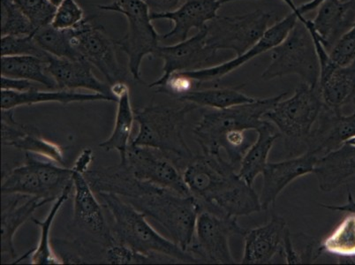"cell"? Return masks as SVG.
Masks as SVG:
<instances>
[{
    "label": "cell",
    "mask_w": 355,
    "mask_h": 265,
    "mask_svg": "<svg viewBox=\"0 0 355 265\" xmlns=\"http://www.w3.org/2000/svg\"><path fill=\"white\" fill-rule=\"evenodd\" d=\"M196 109L193 103L182 102L180 106L151 103L135 110L139 131L131 144L155 148L183 171L196 156L186 143L184 129L189 113Z\"/></svg>",
    "instance_id": "cell-1"
},
{
    "label": "cell",
    "mask_w": 355,
    "mask_h": 265,
    "mask_svg": "<svg viewBox=\"0 0 355 265\" xmlns=\"http://www.w3.org/2000/svg\"><path fill=\"white\" fill-rule=\"evenodd\" d=\"M111 213L115 240L132 250L151 257H160L179 264H202V262L179 245L157 232L139 212L121 196L110 193L96 194Z\"/></svg>",
    "instance_id": "cell-2"
},
{
    "label": "cell",
    "mask_w": 355,
    "mask_h": 265,
    "mask_svg": "<svg viewBox=\"0 0 355 265\" xmlns=\"http://www.w3.org/2000/svg\"><path fill=\"white\" fill-rule=\"evenodd\" d=\"M127 202L162 226L171 240L188 251L200 213L198 203L192 196L180 195L148 183L143 191Z\"/></svg>",
    "instance_id": "cell-3"
},
{
    "label": "cell",
    "mask_w": 355,
    "mask_h": 265,
    "mask_svg": "<svg viewBox=\"0 0 355 265\" xmlns=\"http://www.w3.org/2000/svg\"><path fill=\"white\" fill-rule=\"evenodd\" d=\"M319 87L300 83L290 99H283L270 110L263 119L272 122L285 138V147L292 157L306 151L313 128L324 108Z\"/></svg>",
    "instance_id": "cell-4"
},
{
    "label": "cell",
    "mask_w": 355,
    "mask_h": 265,
    "mask_svg": "<svg viewBox=\"0 0 355 265\" xmlns=\"http://www.w3.org/2000/svg\"><path fill=\"white\" fill-rule=\"evenodd\" d=\"M287 92L267 99H257L251 103L230 108L209 110L193 129V137L202 153L220 154L223 139L232 132L257 131L264 116Z\"/></svg>",
    "instance_id": "cell-5"
},
{
    "label": "cell",
    "mask_w": 355,
    "mask_h": 265,
    "mask_svg": "<svg viewBox=\"0 0 355 265\" xmlns=\"http://www.w3.org/2000/svg\"><path fill=\"white\" fill-rule=\"evenodd\" d=\"M305 22L298 20L285 40L270 51V62L261 74V79L270 80L296 74L302 83L318 86L320 61Z\"/></svg>",
    "instance_id": "cell-6"
},
{
    "label": "cell",
    "mask_w": 355,
    "mask_h": 265,
    "mask_svg": "<svg viewBox=\"0 0 355 265\" xmlns=\"http://www.w3.org/2000/svg\"><path fill=\"white\" fill-rule=\"evenodd\" d=\"M98 8L119 12L127 19V33L116 44L127 55L128 69L133 79L143 83L141 62L148 55L153 56L161 41V35L153 24L150 8L143 0H112L111 4L98 6Z\"/></svg>",
    "instance_id": "cell-7"
},
{
    "label": "cell",
    "mask_w": 355,
    "mask_h": 265,
    "mask_svg": "<svg viewBox=\"0 0 355 265\" xmlns=\"http://www.w3.org/2000/svg\"><path fill=\"white\" fill-rule=\"evenodd\" d=\"M247 230L239 225L237 218L200 212L195 236L188 251L202 264H236L229 241L232 236H244Z\"/></svg>",
    "instance_id": "cell-8"
},
{
    "label": "cell",
    "mask_w": 355,
    "mask_h": 265,
    "mask_svg": "<svg viewBox=\"0 0 355 265\" xmlns=\"http://www.w3.org/2000/svg\"><path fill=\"white\" fill-rule=\"evenodd\" d=\"M272 15L263 10L234 16H217L207 24V42L218 51L230 50L236 56L246 53L269 28Z\"/></svg>",
    "instance_id": "cell-9"
},
{
    "label": "cell",
    "mask_w": 355,
    "mask_h": 265,
    "mask_svg": "<svg viewBox=\"0 0 355 265\" xmlns=\"http://www.w3.org/2000/svg\"><path fill=\"white\" fill-rule=\"evenodd\" d=\"M71 43L83 60L102 73L110 85L124 82L125 72L119 65L115 43L101 26L85 18L71 28Z\"/></svg>",
    "instance_id": "cell-10"
},
{
    "label": "cell",
    "mask_w": 355,
    "mask_h": 265,
    "mask_svg": "<svg viewBox=\"0 0 355 265\" xmlns=\"http://www.w3.org/2000/svg\"><path fill=\"white\" fill-rule=\"evenodd\" d=\"M218 53L208 44L207 25L188 40L172 45H159L153 56L163 60V74L150 84V88H157L173 73L214 66Z\"/></svg>",
    "instance_id": "cell-11"
},
{
    "label": "cell",
    "mask_w": 355,
    "mask_h": 265,
    "mask_svg": "<svg viewBox=\"0 0 355 265\" xmlns=\"http://www.w3.org/2000/svg\"><path fill=\"white\" fill-rule=\"evenodd\" d=\"M138 179L182 196H191L182 171L153 148L129 145L125 163Z\"/></svg>",
    "instance_id": "cell-12"
},
{
    "label": "cell",
    "mask_w": 355,
    "mask_h": 265,
    "mask_svg": "<svg viewBox=\"0 0 355 265\" xmlns=\"http://www.w3.org/2000/svg\"><path fill=\"white\" fill-rule=\"evenodd\" d=\"M298 20L305 21L306 17L303 15L291 12L283 20L276 22L272 27L268 28L263 37L246 53L239 55L234 59L225 61V62L221 64L214 65V66L198 70L185 71L184 73L189 78L195 80L199 86L202 83L218 84L224 77L234 72V70L240 69L248 61H250L259 56V55L267 53V51H272L274 47L277 46L285 40Z\"/></svg>",
    "instance_id": "cell-13"
},
{
    "label": "cell",
    "mask_w": 355,
    "mask_h": 265,
    "mask_svg": "<svg viewBox=\"0 0 355 265\" xmlns=\"http://www.w3.org/2000/svg\"><path fill=\"white\" fill-rule=\"evenodd\" d=\"M73 187L74 224L104 248L114 243L116 240L105 221L101 205L83 174L73 172Z\"/></svg>",
    "instance_id": "cell-14"
},
{
    "label": "cell",
    "mask_w": 355,
    "mask_h": 265,
    "mask_svg": "<svg viewBox=\"0 0 355 265\" xmlns=\"http://www.w3.org/2000/svg\"><path fill=\"white\" fill-rule=\"evenodd\" d=\"M355 137V112L345 115L341 109L324 105L306 144V151L318 158L332 153Z\"/></svg>",
    "instance_id": "cell-15"
},
{
    "label": "cell",
    "mask_w": 355,
    "mask_h": 265,
    "mask_svg": "<svg viewBox=\"0 0 355 265\" xmlns=\"http://www.w3.org/2000/svg\"><path fill=\"white\" fill-rule=\"evenodd\" d=\"M240 0H187L184 4L166 12H151V20L173 22L172 31L161 35V40L182 42L189 38L193 28L201 31L209 22L214 20L218 12L225 3Z\"/></svg>",
    "instance_id": "cell-16"
},
{
    "label": "cell",
    "mask_w": 355,
    "mask_h": 265,
    "mask_svg": "<svg viewBox=\"0 0 355 265\" xmlns=\"http://www.w3.org/2000/svg\"><path fill=\"white\" fill-rule=\"evenodd\" d=\"M318 160L315 155L305 151L289 160L268 163L261 173L263 187L259 197L263 211L275 205L283 190L298 178L314 173Z\"/></svg>",
    "instance_id": "cell-17"
},
{
    "label": "cell",
    "mask_w": 355,
    "mask_h": 265,
    "mask_svg": "<svg viewBox=\"0 0 355 265\" xmlns=\"http://www.w3.org/2000/svg\"><path fill=\"white\" fill-rule=\"evenodd\" d=\"M8 196L10 199L2 195L1 259L2 264H15L18 259L14 242L16 232L33 218L35 211L51 201L37 196Z\"/></svg>",
    "instance_id": "cell-18"
},
{
    "label": "cell",
    "mask_w": 355,
    "mask_h": 265,
    "mask_svg": "<svg viewBox=\"0 0 355 265\" xmlns=\"http://www.w3.org/2000/svg\"><path fill=\"white\" fill-rule=\"evenodd\" d=\"M354 6L355 2L324 0L314 20L306 19L305 22L313 40L320 41L326 50L330 51L341 35L354 24Z\"/></svg>",
    "instance_id": "cell-19"
},
{
    "label": "cell",
    "mask_w": 355,
    "mask_h": 265,
    "mask_svg": "<svg viewBox=\"0 0 355 265\" xmlns=\"http://www.w3.org/2000/svg\"><path fill=\"white\" fill-rule=\"evenodd\" d=\"M288 231L285 219L273 215L266 225L247 230L243 236L245 245L241 263L245 264H270L282 253L284 239Z\"/></svg>",
    "instance_id": "cell-20"
},
{
    "label": "cell",
    "mask_w": 355,
    "mask_h": 265,
    "mask_svg": "<svg viewBox=\"0 0 355 265\" xmlns=\"http://www.w3.org/2000/svg\"><path fill=\"white\" fill-rule=\"evenodd\" d=\"M92 65L85 60L60 59L51 56L46 63L48 74L57 83L58 89H87L115 98L111 85L96 78Z\"/></svg>",
    "instance_id": "cell-21"
},
{
    "label": "cell",
    "mask_w": 355,
    "mask_h": 265,
    "mask_svg": "<svg viewBox=\"0 0 355 265\" xmlns=\"http://www.w3.org/2000/svg\"><path fill=\"white\" fill-rule=\"evenodd\" d=\"M319 89L324 105L341 109L355 98V60L347 66L334 64L329 56L320 61Z\"/></svg>",
    "instance_id": "cell-22"
},
{
    "label": "cell",
    "mask_w": 355,
    "mask_h": 265,
    "mask_svg": "<svg viewBox=\"0 0 355 265\" xmlns=\"http://www.w3.org/2000/svg\"><path fill=\"white\" fill-rule=\"evenodd\" d=\"M319 189L330 193L355 178V145L345 144L319 158L314 170Z\"/></svg>",
    "instance_id": "cell-23"
},
{
    "label": "cell",
    "mask_w": 355,
    "mask_h": 265,
    "mask_svg": "<svg viewBox=\"0 0 355 265\" xmlns=\"http://www.w3.org/2000/svg\"><path fill=\"white\" fill-rule=\"evenodd\" d=\"M98 101L117 102V99L102 94H85L74 90L51 89L49 92H42L37 88L24 92L1 90V110L15 109L20 106H30L42 103L69 105L73 103Z\"/></svg>",
    "instance_id": "cell-24"
},
{
    "label": "cell",
    "mask_w": 355,
    "mask_h": 265,
    "mask_svg": "<svg viewBox=\"0 0 355 265\" xmlns=\"http://www.w3.org/2000/svg\"><path fill=\"white\" fill-rule=\"evenodd\" d=\"M112 95L117 99L118 108L114 130L99 147L105 151H117L121 157V163H125V157L135 121V111L132 108L130 94L125 82H119L111 85Z\"/></svg>",
    "instance_id": "cell-25"
},
{
    "label": "cell",
    "mask_w": 355,
    "mask_h": 265,
    "mask_svg": "<svg viewBox=\"0 0 355 265\" xmlns=\"http://www.w3.org/2000/svg\"><path fill=\"white\" fill-rule=\"evenodd\" d=\"M257 134L256 140L244 155L238 169L239 176L252 186L269 163L268 158L277 139L282 137L275 126L267 119H263Z\"/></svg>",
    "instance_id": "cell-26"
},
{
    "label": "cell",
    "mask_w": 355,
    "mask_h": 265,
    "mask_svg": "<svg viewBox=\"0 0 355 265\" xmlns=\"http://www.w3.org/2000/svg\"><path fill=\"white\" fill-rule=\"evenodd\" d=\"M25 156L24 164L14 168L3 176L2 195L37 196L49 199L42 182L33 155L25 153Z\"/></svg>",
    "instance_id": "cell-27"
},
{
    "label": "cell",
    "mask_w": 355,
    "mask_h": 265,
    "mask_svg": "<svg viewBox=\"0 0 355 265\" xmlns=\"http://www.w3.org/2000/svg\"><path fill=\"white\" fill-rule=\"evenodd\" d=\"M73 185L67 187L61 195L55 200L53 206L50 209L46 218L44 221H38L34 216L31 221L40 228V238L37 247L31 250L24 257L18 258L15 264L24 261L26 257H30L31 264H63L62 260L55 252L53 243L51 240V229L53 226L55 218L59 214L60 209L64 203L69 198Z\"/></svg>",
    "instance_id": "cell-28"
},
{
    "label": "cell",
    "mask_w": 355,
    "mask_h": 265,
    "mask_svg": "<svg viewBox=\"0 0 355 265\" xmlns=\"http://www.w3.org/2000/svg\"><path fill=\"white\" fill-rule=\"evenodd\" d=\"M1 76L28 80L48 89H58L57 83L47 72L46 62L37 57L2 56Z\"/></svg>",
    "instance_id": "cell-29"
},
{
    "label": "cell",
    "mask_w": 355,
    "mask_h": 265,
    "mask_svg": "<svg viewBox=\"0 0 355 265\" xmlns=\"http://www.w3.org/2000/svg\"><path fill=\"white\" fill-rule=\"evenodd\" d=\"M243 87L244 85H241L235 88H221L216 85L212 88L193 90L178 100L180 102L191 103L198 108H230L232 106L253 102L257 99L242 92Z\"/></svg>",
    "instance_id": "cell-30"
},
{
    "label": "cell",
    "mask_w": 355,
    "mask_h": 265,
    "mask_svg": "<svg viewBox=\"0 0 355 265\" xmlns=\"http://www.w3.org/2000/svg\"><path fill=\"white\" fill-rule=\"evenodd\" d=\"M322 254L334 255L338 261L354 262L355 258V214L347 213L334 231L319 243Z\"/></svg>",
    "instance_id": "cell-31"
},
{
    "label": "cell",
    "mask_w": 355,
    "mask_h": 265,
    "mask_svg": "<svg viewBox=\"0 0 355 265\" xmlns=\"http://www.w3.org/2000/svg\"><path fill=\"white\" fill-rule=\"evenodd\" d=\"M34 38L42 49L51 56L60 59L83 60L71 43L70 30H58L49 24L37 30Z\"/></svg>",
    "instance_id": "cell-32"
},
{
    "label": "cell",
    "mask_w": 355,
    "mask_h": 265,
    "mask_svg": "<svg viewBox=\"0 0 355 265\" xmlns=\"http://www.w3.org/2000/svg\"><path fill=\"white\" fill-rule=\"evenodd\" d=\"M11 147L25 151L64 166V150L60 145L42 137L37 128L31 127Z\"/></svg>",
    "instance_id": "cell-33"
},
{
    "label": "cell",
    "mask_w": 355,
    "mask_h": 265,
    "mask_svg": "<svg viewBox=\"0 0 355 265\" xmlns=\"http://www.w3.org/2000/svg\"><path fill=\"white\" fill-rule=\"evenodd\" d=\"M37 28L12 0H1V37L35 35Z\"/></svg>",
    "instance_id": "cell-34"
},
{
    "label": "cell",
    "mask_w": 355,
    "mask_h": 265,
    "mask_svg": "<svg viewBox=\"0 0 355 265\" xmlns=\"http://www.w3.org/2000/svg\"><path fill=\"white\" fill-rule=\"evenodd\" d=\"M2 56H34L48 62L51 55L42 49L34 38V35H6L1 37Z\"/></svg>",
    "instance_id": "cell-35"
},
{
    "label": "cell",
    "mask_w": 355,
    "mask_h": 265,
    "mask_svg": "<svg viewBox=\"0 0 355 265\" xmlns=\"http://www.w3.org/2000/svg\"><path fill=\"white\" fill-rule=\"evenodd\" d=\"M105 262L111 264H144L166 263V259L160 257H151L132 250L124 244L115 241L105 248Z\"/></svg>",
    "instance_id": "cell-36"
},
{
    "label": "cell",
    "mask_w": 355,
    "mask_h": 265,
    "mask_svg": "<svg viewBox=\"0 0 355 265\" xmlns=\"http://www.w3.org/2000/svg\"><path fill=\"white\" fill-rule=\"evenodd\" d=\"M37 30L51 24L56 8L48 0H12Z\"/></svg>",
    "instance_id": "cell-37"
},
{
    "label": "cell",
    "mask_w": 355,
    "mask_h": 265,
    "mask_svg": "<svg viewBox=\"0 0 355 265\" xmlns=\"http://www.w3.org/2000/svg\"><path fill=\"white\" fill-rule=\"evenodd\" d=\"M85 18L82 6L76 0H63L56 8L51 25L58 30L67 31L76 27Z\"/></svg>",
    "instance_id": "cell-38"
},
{
    "label": "cell",
    "mask_w": 355,
    "mask_h": 265,
    "mask_svg": "<svg viewBox=\"0 0 355 265\" xmlns=\"http://www.w3.org/2000/svg\"><path fill=\"white\" fill-rule=\"evenodd\" d=\"M330 59L338 66L344 67L355 60V22L329 51Z\"/></svg>",
    "instance_id": "cell-39"
},
{
    "label": "cell",
    "mask_w": 355,
    "mask_h": 265,
    "mask_svg": "<svg viewBox=\"0 0 355 265\" xmlns=\"http://www.w3.org/2000/svg\"><path fill=\"white\" fill-rule=\"evenodd\" d=\"M280 255H283L286 264H296L303 263L302 255L297 251L296 248L293 246L292 234L290 232L289 229L286 232L285 239H284L282 253Z\"/></svg>",
    "instance_id": "cell-40"
},
{
    "label": "cell",
    "mask_w": 355,
    "mask_h": 265,
    "mask_svg": "<svg viewBox=\"0 0 355 265\" xmlns=\"http://www.w3.org/2000/svg\"><path fill=\"white\" fill-rule=\"evenodd\" d=\"M37 88L35 83L24 79L10 78L1 76V90H14V92H28Z\"/></svg>",
    "instance_id": "cell-41"
},
{
    "label": "cell",
    "mask_w": 355,
    "mask_h": 265,
    "mask_svg": "<svg viewBox=\"0 0 355 265\" xmlns=\"http://www.w3.org/2000/svg\"><path fill=\"white\" fill-rule=\"evenodd\" d=\"M93 160H94V154L90 148H85L80 153L78 157L74 162L72 169L73 172L80 173L82 174L86 173L89 170L90 164H92Z\"/></svg>",
    "instance_id": "cell-42"
},
{
    "label": "cell",
    "mask_w": 355,
    "mask_h": 265,
    "mask_svg": "<svg viewBox=\"0 0 355 265\" xmlns=\"http://www.w3.org/2000/svg\"><path fill=\"white\" fill-rule=\"evenodd\" d=\"M148 6L151 12H166L177 8L180 0H143Z\"/></svg>",
    "instance_id": "cell-43"
},
{
    "label": "cell",
    "mask_w": 355,
    "mask_h": 265,
    "mask_svg": "<svg viewBox=\"0 0 355 265\" xmlns=\"http://www.w3.org/2000/svg\"><path fill=\"white\" fill-rule=\"evenodd\" d=\"M282 1L291 9L292 12L304 15L306 12L318 8L322 3L324 2V0H311V1L306 2V4H303L301 6H297L295 2H293V0H282Z\"/></svg>",
    "instance_id": "cell-44"
},
{
    "label": "cell",
    "mask_w": 355,
    "mask_h": 265,
    "mask_svg": "<svg viewBox=\"0 0 355 265\" xmlns=\"http://www.w3.org/2000/svg\"><path fill=\"white\" fill-rule=\"evenodd\" d=\"M320 206L324 208L330 210L332 212L354 213L355 214V200L350 190H348L347 203L342 205H324L321 203Z\"/></svg>",
    "instance_id": "cell-45"
},
{
    "label": "cell",
    "mask_w": 355,
    "mask_h": 265,
    "mask_svg": "<svg viewBox=\"0 0 355 265\" xmlns=\"http://www.w3.org/2000/svg\"><path fill=\"white\" fill-rule=\"evenodd\" d=\"M51 3V5L54 6L55 8H58L61 4V2L63 1V0H48Z\"/></svg>",
    "instance_id": "cell-46"
},
{
    "label": "cell",
    "mask_w": 355,
    "mask_h": 265,
    "mask_svg": "<svg viewBox=\"0 0 355 265\" xmlns=\"http://www.w3.org/2000/svg\"><path fill=\"white\" fill-rule=\"evenodd\" d=\"M347 143L355 145V137L352 138L351 140L347 142Z\"/></svg>",
    "instance_id": "cell-47"
},
{
    "label": "cell",
    "mask_w": 355,
    "mask_h": 265,
    "mask_svg": "<svg viewBox=\"0 0 355 265\" xmlns=\"http://www.w3.org/2000/svg\"><path fill=\"white\" fill-rule=\"evenodd\" d=\"M342 2H355V0H341Z\"/></svg>",
    "instance_id": "cell-48"
},
{
    "label": "cell",
    "mask_w": 355,
    "mask_h": 265,
    "mask_svg": "<svg viewBox=\"0 0 355 265\" xmlns=\"http://www.w3.org/2000/svg\"><path fill=\"white\" fill-rule=\"evenodd\" d=\"M352 105H353L354 108V112H355V98L354 99L353 101H352Z\"/></svg>",
    "instance_id": "cell-49"
}]
</instances>
